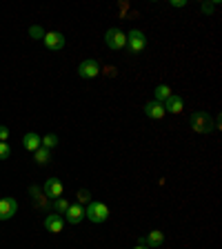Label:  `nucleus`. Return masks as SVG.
Returning a JSON list of instances; mask_svg holds the SVG:
<instances>
[{
	"label": "nucleus",
	"mask_w": 222,
	"mask_h": 249,
	"mask_svg": "<svg viewBox=\"0 0 222 249\" xmlns=\"http://www.w3.org/2000/svg\"><path fill=\"white\" fill-rule=\"evenodd\" d=\"M34 158H36L38 165H47V162L51 160V151L45 149V147H40V149L34 151Z\"/></svg>",
	"instance_id": "nucleus-16"
},
{
	"label": "nucleus",
	"mask_w": 222,
	"mask_h": 249,
	"mask_svg": "<svg viewBox=\"0 0 222 249\" xmlns=\"http://www.w3.org/2000/svg\"><path fill=\"white\" fill-rule=\"evenodd\" d=\"M191 129L198 131V134H209L213 129V118L207 111H196L191 116Z\"/></svg>",
	"instance_id": "nucleus-1"
},
{
	"label": "nucleus",
	"mask_w": 222,
	"mask_h": 249,
	"mask_svg": "<svg viewBox=\"0 0 222 249\" xmlns=\"http://www.w3.org/2000/svg\"><path fill=\"white\" fill-rule=\"evenodd\" d=\"M202 11H205V14H211V11H213V2H205V5H202Z\"/></svg>",
	"instance_id": "nucleus-23"
},
{
	"label": "nucleus",
	"mask_w": 222,
	"mask_h": 249,
	"mask_svg": "<svg viewBox=\"0 0 222 249\" xmlns=\"http://www.w3.org/2000/svg\"><path fill=\"white\" fill-rule=\"evenodd\" d=\"M62 192H65V185H62L60 178H49V180L45 182V187H42V194H45L47 198H51V200L62 198Z\"/></svg>",
	"instance_id": "nucleus-5"
},
{
	"label": "nucleus",
	"mask_w": 222,
	"mask_h": 249,
	"mask_svg": "<svg viewBox=\"0 0 222 249\" xmlns=\"http://www.w3.org/2000/svg\"><path fill=\"white\" fill-rule=\"evenodd\" d=\"M56 145H58V136L56 134H47L45 138H42V147H45V149L51 151Z\"/></svg>",
	"instance_id": "nucleus-18"
},
{
	"label": "nucleus",
	"mask_w": 222,
	"mask_h": 249,
	"mask_svg": "<svg viewBox=\"0 0 222 249\" xmlns=\"http://www.w3.org/2000/svg\"><path fill=\"white\" fill-rule=\"evenodd\" d=\"M171 93H173V91H171L169 85H158V87H155V91H154V100H158V103H165Z\"/></svg>",
	"instance_id": "nucleus-15"
},
{
	"label": "nucleus",
	"mask_w": 222,
	"mask_h": 249,
	"mask_svg": "<svg viewBox=\"0 0 222 249\" xmlns=\"http://www.w3.org/2000/svg\"><path fill=\"white\" fill-rule=\"evenodd\" d=\"M45 34H47V31H42V27H38V25H34L29 29V36L34 38V40H42V38H45Z\"/></svg>",
	"instance_id": "nucleus-19"
},
{
	"label": "nucleus",
	"mask_w": 222,
	"mask_h": 249,
	"mask_svg": "<svg viewBox=\"0 0 222 249\" xmlns=\"http://www.w3.org/2000/svg\"><path fill=\"white\" fill-rule=\"evenodd\" d=\"M104 42H107L109 49H114V52H120L127 47V34H122L120 29H109L104 34Z\"/></svg>",
	"instance_id": "nucleus-3"
},
{
	"label": "nucleus",
	"mask_w": 222,
	"mask_h": 249,
	"mask_svg": "<svg viewBox=\"0 0 222 249\" xmlns=\"http://www.w3.org/2000/svg\"><path fill=\"white\" fill-rule=\"evenodd\" d=\"M62 218H67L69 225H78L85 218V207L83 205H69V209L65 212V216Z\"/></svg>",
	"instance_id": "nucleus-11"
},
{
	"label": "nucleus",
	"mask_w": 222,
	"mask_h": 249,
	"mask_svg": "<svg viewBox=\"0 0 222 249\" xmlns=\"http://www.w3.org/2000/svg\"><path fill=\"white\" fill-rule=\"evenodd\" d=\"M100 73V65L98 60H83L80 65H78V76L80 78H96Z\"/></svg>",
	"instance_id": "nucleus-7"
},
{
	"label": "nucleus",
	"mask_w": 222,
	"mask_h": 249,
	"mask_svg": "<svg viewBox=\"0 0 222 249\" xmlns=\"http://www.w3.org/2000/svg\"><path fill=\"white\" fill-rule=\"evenodd\" d=\"M127 47H129L131 53H140L147 47V36L138 29L129 31V34H127Z\"/></svg>",
	"instance_id": "nucleus-4"
},
{
	"label": "nucleus",
	"mask_w": 222,
	"mask_h": 249,
	"mask_svg": "<svg viewBox=\"0 0 222 249\" xmlns=\"http://www.w3.org/2000/svg\"><path fill=\"white\" fill-rule=\"evenodd\" d=\"M162 240H165V233H162L160 229H154L147 238H140L138 245H145V247H149V249H158L162 245Z\"/></svg>",
	"instance_id": "nucleus-9"
},
{
	"label": "nucleus",
	"mask_w": 222,
	"mask_h": 249,
	"mask_svg": "<svg viewBox=\"0 0 222 249\" xmlns=\"http://www.w3.org/2000/svg\"><path fill=\"white\" fill-rule=\"evenodd\" d=\"M22 147L34 154L36 149H40L42 147V138L36 134V131H29V134H25V138H22Z\"/></svg>",
	"instance_id": "nucleus-14"
},
{
	"label": "nucleus",
	"mask_w": 222,
	"mask_h": 249,
	"mask_svg": "<svg viewBox=\"0 0 222 249\" xmlns=\"http://www.w3.org/2000/svg\"><path fill=\"white\" fill-rule=\"evenodd\" d=\"M185 0H171V7H185Z\"/></svg>",
	"instance_id": "nucleus-24"
},
{
	"label": "nucleus",
	"mask_w": 222,
	"mask_h": 249,
	"mask_svg": "<svg viewBox=\"0 0 222 249\" xmlns=\"http://www.w3.org/2000/svg\"><path fill=\"white\" fill-rule=\"evenodd\" d=\"M76 198H78V205H83V202H91V194H89L87 189H80Z\"/></svg>",
	"instance_id": "nucleus-20"
},
{
	"label": "nucleus",
	"mask_w": 222,
	"mask_h": 249,
	"mask_svg": "<svg viewBox=\"0 0 222 249\" xmlns=\"http://www.w3.org/2000/svg\"><path fill=\"white\" fill-rule=\"evenodd\" d=\"M18 212V202H16V198H0V220H9V218H14V213Z\"/></svg>",
	"instance_id": "nucleus-8"
},
{
	"label": "nucleus",
	"mask_w": 222,
	"mask_h": 249,
	"mask_svg": "<svg viewBox=\"0 0 222 249\" xmlns=\"http://www.w3.org/2000/svg\"><path fill=\"white\" fill-rule=\"evenodd\" d=\"M47 49H51V52H60L65 49V36H62L60 31H47L45 38H42Z\"/></svg>",
	"instance_id": "nucleus-6"
},
{
	"label": "nucleus",
	"mask_w": 222,
	"mask_h": 249,
	"mask_svg": "<svg viewBox=\"0 0 222 249\" xmlns=\"http://www.w3.org/2000/svg\"><path fill=\"white\" fill-rule=\"evenodd\" d=\"M9 156H11L9 145H7V142H0V158H2V160H7Z\"/></svg>",
	"instance_id": "nucleus-21"
},
{
	"label": "nucleus",
	"mask_w": 222,
	"mask_h": 249,
	"mask_svg": "<svg viewBox=\"0 0 222 249\" xmlns=\"http://www.w3.org/2000/svg\"><path fill=\"white\" fill-rule=\"evenodd\" d=\"M134 249H149V247H145V245H136Z\"/></svg>",
	"instance_id": "nucleus-25"
},
{
	"label": "nucleus",
	"mask_w": 222,
	"mask_h": 249,
	"mask_svg": "<svg viewBox=\"0 0 222 249\" xmlns=\"http://www.w3.org/2000/svg\"><path fill=\"white\" fill-rule=\"evenodd\" d=\"M45 227L49 229L51 233H60L62 227H65V218L60 216V213H47L45 218Z\"/></svg>",
	"instance_id": "nucleus-10"
},
{
	"label": "nucleus",
	"mask_w": 222,
	"mask_h": 249,
	"mask_svg": "<svg viewBox=\"0 0 222 249\" xmlns=\"http://www.w3.org/2000/svg\"><path fill=\"white\" fill-rule=\"evenodd\" d=\"M67 209H69V202L65 200V198H56V200H53V212H56V213H60V216H62Z\"/></svg>",
	"instance_id": "nucleus-17"
},
{
	"label": "nucleus",
	"mask_w": 222,
	"mask_h": 249,
	"mask_svg": "<svg viewBox=\"0 0 222 249\" xmlns=\"http://www.w3.org/2000/svg\"><path fill=\"white\" fill-rule=\"evenodd\" d=\"M7 138H9V129L5 124H0V142H7Z\"/></svg>",
	"instance_id": "nucleus-22"
},
{
	"label": "nucleus",
	"mask_w": 222,
	"mask_h": 249,
	"mask_svg": "<svg viewBox=\"0 0 222 249\" xmlns=\"http://www.w3.org/2000/svg\"><path fill=\"white\" fill-rule=\"evenodd\" d=\"M145 114L149 116L151 120H160L167 111H165V107H162V103H158V100H149V103L145 105Z\"/></svg>",
	"instance_id": "nucleus-12"
},
{
	"label": "nucleus",
	"mask_w": 222,
	"mask_h": 249,
	"mask_svg": "<svg viewBox=\"0 0 222 249\" xmlns=\"http://www.w3.org/2000/svg\"><path fill=\"white\" fill-rule=\"evenodd\" d=\"M162 107H165V111H169V114H180L182 109H185V103H182L180 96H176V93H171L169 98L162 103Z\"/></svg>",
	"instance_id": "nucleus-13"
},
{
	"label": "nucleus",
	"mask_w": 222,
	"mask_h": 249,
	"mask_svg": "<svg viewBox=\"0 0 222 249\" xmlns=\"http://www.w3.org/2000/svg\"><path fill=\"white\" fill-rule=\"evenodd\" d=\"M85 216H87L91 223L100 225V223H104V220L109 218V207L107 205H102V202H89V207L85 209Z\"/></svg>",
	"instance_id": "nucleus-2"
}]
</instances>
